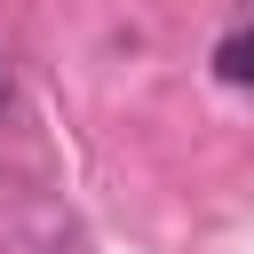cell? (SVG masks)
<instances>
[{"mask_svg":"<svg viewBox=\"0 0 254 254\" xmlns=\"http://www.w3.org/2000/svg\"><path fill=\"white\" fill-rule=\"evenodd\" d=\"M0 103H8V64H0Z\"/></svg>","mask_w":254,"mask_h":254,"instance_id":"7a4b0ae2","label":"cell"},{"mask_svg":"<svg viewBox=\"0 0 254 254\" xmlns=\"http://www.w3.org/2000/svg\"><path fill=\"white\" fill-rule=\"evenodd\" d=\"M214 71H222L230 87H254V24H246V32H230V40L214 48Z\"/></svg>","mask_w":254,"mask_h":254,"instance_id":"6da1fadb","label":"cell"}]
</instances>
